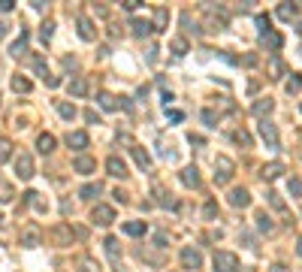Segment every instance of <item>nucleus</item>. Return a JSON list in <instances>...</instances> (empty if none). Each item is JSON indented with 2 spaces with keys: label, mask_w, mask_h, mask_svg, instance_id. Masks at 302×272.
I'll return each mask as SVG.
<instances>
[{
  "label": "nucleus",
  "mask_w": 302,
  "mask_h": 272,
  "mask_svg": "<svg viewBox=\"0 0 302 272\" xmlns=\"http://www.w3.org/2000/svg\"><path fill=\"white\" fill-rule=\"evenodd\" d=\"M212 266H215V272H236L239 269V257L233 251H215Z\"/></svg>",
  "instance_id": "f257e3e1"
},
{
  "label": "nucleus",
  "mask_w": 302,
  "mask_h": 272,
  "mask_svg": "<svg viewBox=\"0 0 302 272\" xmlns=\"http://www.w3.org/2000/svg\"><path fill=\"white\" fill-rule=\"evenodd\" d=\"M233 170H236V164H233L230 157H224V154L215 157V182H218V185H227V182L233 179Z\"/></svg>",
  "instance_id": "f03ea898"
},
{
  "label": "nucleus",
  "mask_w": 302,
  "mask_h": 272,
  "mask_svg": "<svg viewBox=\"0 0 302 272\" xmlns=\"http://www.w3.org/2000/svg\"><path fill=\"white\" fill-rule=\"evenodd\" d=\"M30 67H33V73H36V76H39L48 88H57V85H61V79L48 73V67H45V61H42V55H33V58H30Z\"/></svg>",
  "instance_id": "7ed1b4c3"
},
{
  "label": "nucleus",
  "mask_w": 302,
  "mask_h": 272,
  "mask_svg": "<svg viewBox=\"0 0 302 272\" xmlns=\"http://www.w3.org/2000/svg\"><path fill=\"white\" fill-rule=\"evenodd\" d=\"M73 236H79V233H73V227L70 224H54L51 230H48V239L54 242V245H73Z\"/></svg>",
  "instance_id": "20e7f679"
},
{
  "label": "nucleus",
  "mask_w": 302,
  "mask_h": 272,
  "mask_svg": "<svg viewBox=\"0 0 302 272\" xmlns=\"http://www.w3.org/2000/svg\"><path fill=\"white\" fill-rule=\"evenodd\" d=\"M112 221H115V209H112V206L97 203V206H94V212H91V224H97V227H109Z\"/></svg>",
  "instance_id": "39448f33"
},
{
  "label": "nucleus",
  "mask_w": 302,
  "mask_h": 272,
  "mask_svg": "<svg viewBox=\"0 0 302 272\" xmlns=\"http://www.w3.org/2000/svg\"><path fill=\"white\" fill-rule=\"evenodd\" d=\"M257 130H260V139H263L269 148H278V127H275L269 118H263V121L257 124Z\"/></svg>",
  "instance_id": "423d86ee"
},
{
  "label": "nucleus",
  "mask_w": 302,
  "mask_h": 272,
  "mask_svg": "<svg viewBox=\"0 0 302 272\" xmlns=\"http://www.w3.org/2000/svg\"><path fill=\"white\" fill-rule=\"evenodd\" d=\"M76 30H79V36H82L85 42H94V39H97V27H94V21H91L88 15H79V18H76Z\"/></svg>",
  "instance_id": "0eeeda50"
},
{
  "label": "nucleus",
  "mask_w": 302,
  "mask_h": 272,
  "mask_svg": "<svg viewBox=\"0 0 302 272\" xmlns=\"http://www.w3.org/2000/svg\"><path fill=\"white\" fill-rule=\"evenodd\" d=\"M15 176L24 179V182L33 176V157H30V154H18V157H15Z\"/></svg>",
  "instance_id": "6e6552de"
},
{
  "label": "nucleus",
  "mask_w": 302,
  "mask_h": 272,
  "mask_svg": "<svg viewBox=\"0 0 302 272\" xmlns=\"http://www.w3.org/2000/svg\"><path fill=\"white\" fill-rule=\"evenodd\" d=\"M230 206L233 209H248L251 206V191L248 188H233L230 191Z\"/></svg>",
  "instance_id": "1a4fd4ad"
},
{
  "label": "nucleus",
  "mask_w": 302,
  "mask_h": 272,
  "mask_svg": "<svg viewBox=\"0 0 302 272\" xmlns=\"http://www.w3.org/2000/svg\"><path fill=\"white\" fill-rule=\"evenodd\" d=\"M182 263H185V269H200L203 266V254L188 245V248H182Z\"/></svg>",
  "instance_id": "9d476101"
},
{
  "label": "nucleus",
  "mask_w": 302,
  "mask_h": 272,
  "mask_svg": "<svg viewBox=\"0 0 302 272\" xmlns=\"http://www.w3.org/2000/svg\"><path fill=\"white\" fill-rule=\"evenodd\" d=\"M88 142H91V139H88V133H85V130H70V133H67V145H70V148H76V151H85V148H88Z\"/></svg>",
  "instance_id": "9b49d317"
},
{
  "label": "nucleus",
  "mask_w": 302,
  "mask_h": 272,
  "mask_svg": "<svg viewBox=\"0 0 302 272\" xmlns=\"http://www.w3.org/2000/svg\"><path fill=\"white\" fill-rule=\"evenodd\" d=\"M73 170H76V173H82V176H91V173L97 170V160H94V157H88V154H79V157L73 160Z\"/></svg>",
  "instance_id": "f8f14e48"
},
{
  "label": "nucleus",
  "mask_w": 302,
  "mask_h": 272,
  "mask_svg": "<svg viewBox=\"0 0 302 272\" xmlns=\"http://www.w3.org/2000/svg\"><path fill=\"white\" fill-rule=\"evenodd\" d=\"M106 170H109V176H115V179H127V164L121 160V157H109L106 160Z\"/></svg>",
  "instance_id": "ddd939ff"
},
{
  "label": "nucleus",
  "mask_w": 302,
  "mask_h": 272,
  "mask_svg": "<svg viewBox=\"0 0 302 272\" xmlns=\"http://www.w3.org/2000/svg\"><path fill=\"white\" fill-rule=\"evenodd\" d=\"M182 182H185V188H194V191H197V188L203 185V182H200V170H197L194 164L185 167V170H182Z\"/></svg>",
  "instance_id": "4468645a"
},
{
  "label": "nucleus",
  "mask_w": 302,
  "mask_h": 272,
  "mask_svg": "<svg viewBox=\"0 0 302 272\" xmlns=\"http://www.w3.org/2000/svg\"><path fill=\"white\" fill-rule=\"evenodd\" d=\"M272 109H275V100H272V97H263V100H257V103L251 106V112H254V115H257L260 121H263V118H266V115H269Z\"/></svg>",
  "instance_id": "2eb2a0df"
},
{
  "label": "nucleus",
  "mask_w": 302,
  "mask_h": 272,
  "mask_svg": "<svg viewBox=\"0 0 302 272\" xmlns=\"http://www.w3.org/2000/svg\"><path fill=\"white\" fill-rule=\"evenodd\" d=\"M54 145H57V139H54L51 133H39V136H36V151H39V154H51Z\"/></svg>",
  "instance_id": "dca6fc26"
},
{
  "label": "nucleus",
  "mask_w": 302,
  "mask_h": 272,
  "mask_svg": "<svg viewBox=\"0 0 302 272\" xmlns=\"http://www.w3.org/2000/svg\"><path fill=\"white\" fill-rule=\"evenodd\" d=\"M281 173H284V164H281V160H272V164H263V167H260V176H263L266 182L278 179Z\"/></svg>",
  "instance_id": "f3484780"
},
{
  "label": "nucleus",
  "mask_w": 302,
  "mask_h": 272,
  "mask_svg": "<svg viewBox=\"0 0 302 272\" xmlns=\"http://www.w3.org/2000/svg\"><path fill=\"white\" fill-rule=\"evenodd\" d=\"M154 197H157V206H163V209H178V203L172 200V194H166L163 185H154Z\"/></svg>",
  "instance_id": "a211bd4d"
},
{
  "label": "nucleus",
  "mask_w": 302,
  "mask_h": 272,
  "mask_svg": "<svg viewBox=\"0 0 302 272\" xmlns=\"http://www.w3.org/2000/svg\"><path fill=\"white\" fill-rule=\"evenodd\" d=\"M260 42H263V45H266L269 51H278V48L284 45V36H281L278 30H269L266 36H260Z\"/></svg>",
  "instance_id": "6ab92c4d"
},
{
  "label": "nucleus",
  "mask_w": 302,
  "mask_h": 272,
  "mask_svg": "<svg viewBox=\"0 0 302 272\" xmlns=\"http://www.w3.org/2000/svg\"><path fill=\"white\" fill-rule=\"evenodd\" d=\"M266 67H269V79H281V76H287V67H284V61H281L278 55H272Z\"/></svg>",
  "instance_id": "aec40b11"
},
{
  "label": "nucleus",
  "mask_w": 302,
  "mask_h": 272,
  "mask_svg": "<svg viewBox=\"0 0 302 272\" xmlns=\"http://www.w3.org/2000/svg\"><path fill=\"white\" fill-rule=\"evenodd\" d=\"M130 154H133V160H136V167H139L142 173H148V170H151V157H148V151H142L139 145H133V148H130Z\"/></svg>",
  "instance_id": "412c9836"
},
{
  "label": "nucleus",
  "mask_w": 302,
  "mask_h": 272,
  "mask_svg": "<svg viewBox=\"0 0 302 272\" xmlns=\"http://www.w3.org/2000/svg\"><path fill=\"white\" fill-rule=\"evenodd\" d=\"M100 194H103V185H100V182H88V185L79 188V197H82V200H97Z\"/></svg>",
  "instance_id": "4be33fe9"
},
{
  "label": "nucleus",
  "mask_w": 302,
  "mask_h": 272,
  "mask_svg": "<svg viewBox=\"0 0 302 272\" xmlns=\"http://www.w3.org/2000/svg\"><path fill=\"white\" fill-rule=\"evenodd\" d=\"M299 12H302V3H281L278 6V18H284V21H293Z\"/></svg>",
  "instance_id": "5701e85b"
},
{
  "label": "nucleus",
  "mask_w": 302,
  "mask_h": 272,
  "mask_svg": "<svg viewBox=\"0 0 302 272\" xmlns=\"http://www.w3.org/2000/svg\"><path fill=\"white\" fill-rule=\"evenodd\" d=\"M27 39H30V33H27V30H21V36L9 45V55H12V58H21V55L27 51Z\"/></svg>",
  "instance_id": "b1692460"
},
{
  "label": "nucleus",
  "mask_w": 302,
  "mask_h": 272,
  "mask_svg": "<svg viewBox=\"0 0 302 272\" xmlns=\"http://www.w3.org/2000/svg\"><path fill=\"white\" fill-rule=\"evenodd\" d=\"M169 48H172V55L182 58V55L191 51V42H188V36H172V39H169Z\"/></svg>",
  "instance_id": "393cba45"
},
{
  "label": "nucleus",
  "mask_w": 302,
  "mask_h": 272,
  "mask_svg": "<svg viewBox=\"0 0 302 272\" xmlns=\"http://www.w3.org/2000/svg\"><path fill=\"white\" fill-rule=\"evenodd\" d=\"M67 88H70V94H73V97H85L91 85H88V79H85V76H79V79H73Z\"/></svg>",
  "instance_id": "a878e982"
},
{
  "label": "nucleus",
  "mask_w": 302,
  "mask_h": 272,
  "mask_svg": "<svg viewBox=\"0 0 302 272\" xmlns=\"http://www.w3.org/2000/svg\"><path fill=\"white\" fill-rule=\"evenodd\" d=\"M254 221H257V230H260V233H266V236H272V233H275V224H272V218H269L266 212H257V218H254Z\"/></svg>",
  "instance_id": "bb28decb"
},
{
  "label": "nucleus",
  "mask_w": 302,
  "mask_h": 272,
  "mask_svg": "<svg viewBox=\"0 0 302 272\" xmlns=\"http://www.w3.org/2000/svg\"><path fill=\"white\" fill-rule=\"evenodd\" d=\"M130 27H133V33H136V36H148V33L154 30V24H151V21H145V18H133V21H130Z\"/></svg>",
  "instance_id": "cd10ccee"
},
{
  "label": "nucleus",
  "mask_w": 302,
  "mask_h": 272,
  "mask_svg": "<svg viewBox=\"0 0 302 272\" xmlns=\"http://www.w3.org/2000/svg\"><path fill=\"white\" fill-rule=\"evenodd\" d=\"M182 27H185V33H194V36H200V33H203V27L191 18V12H182Z\"/></svg>",
  "instance_id": "c85d7f7f"
},
{
  "label": "nucleus",
  "mask_w": 302,
  "mask_h": 272,
  "mask_svg": "<svg viewBox=\"0 0 302 272\" xmlns=\"http://www.w3.org/2000/svg\"><path fill=\"white\" fill-rule=\"evenodd\" d=\"M12 91H15V94H30L33 85H30V79H24V76H12Z\"/></svg>",
  "instance_id": "c756f323"
},
{
  "label": "nucleus",
  "mask_w": 302,
  "mask_h": 272,
  "mask_svg": "<svg viewBox=\"0 0 302 272\" xmlns=\"http://www.w3.org/2000/svg\"><path fill=\"white\" fill-rule=\"evenodd\" d=\"M39 239H42V236H39V230H36V227H27V230L21 233V242H24L27 248H36V245H39Z\"/></svg>",
  "instance_id": "7c9ffc66"
},
{
  "label": "nucleus",
  "mask_w": 302,
  "mask_h": 272,
  "mask_svg": "<svg viewBox=\"0 0 302 272\" xmlns=\"http://www.w3.org/2000/svg\"><path fill=\"white\" fill-rule=\"evenodd\" d=\"M166 21H169L166 6H157V9H154V30H166Z\"/></svg>",
  "instance_id": "2f4dec72"
},
{
  "label": "nucleus",
  "mask_w": 302,
  "mask_h": 272,
  "mask_svg": "<svg viewBox=\"0 0 302 272\" xmlns=\"http://www.w3.org/2000/svg\"><path fill=\"white\" fill-rule=\"evenodd\" d=\"M57 115H61L64 121H73V118H76L79 112H76V106H73V103H67V100H61V103H57Z\"/></svg>",
  "instance_id": "473e14b6"
},
{
  "label": "nucleus",
  "mask_w": 302,
  "mask_h": 272,
  "mask_svg": "<svg viewBox=\"0 0 302 272\" xmlns=\"http://www.w3.org/2000/svg\"><path fill=\"white\" fill-rule=\"evenodd\" d=\"M97 100H100V106H103L106 112L118 109V97H112V94H106V91H100V94H97Z\"/></svg>",
  "instance_id": "72a5a7b5"
},
{
  "label": "nucleus",
  "mask_w": 302,
  "mask_h": 272,
  "mask_svg": "<svg viewBox=\"0 0 302 272\" xmlns=\"http://www.w3.org/2000/svg\"><path fill=\"white\" fill-rule=\"evenodd\" d=\"M124 233H127V236H142V233H145V221H127V224H124Z\"/></svg>",
  "instance_id": "f704fd0d"
},
{
  "label": "nucleus",
  "mask_w": 302,
  "mask_h": 272,
  "mask_svg": "<svg viewBox=\"0 0 302 272\" xmlns=\"http://www.w3.org/2000/svg\"><path fill=\"white\" fill-rule=\"evenodd\" d=\"M284 88H287V94H299V91H302V76H299V73H290V79H287Z\"/></svg>",
  "instance_id": "c9c22d12"
},
{
  "label": "nucleus",
  "mask_w": 302,
  "mask_h": 272,
  "mask_svg": "<svg viewBox=\"0 0 302 272\" xmlns=\"http://www.w3.org/2000/svg\"><path fill=\"white\" fill-rule=\"evenodd\" d=\"M254 24H257V30H260V36H266V33L272 30V21H269V15H263V12H260L257 18H254Z\"/></svg>",
  "instance_id": "e433bc0d"
},
{
  "label": "nucleus",
  "mask_w": 302,
  "mask_h": 272,
  "mask_svg": "<svg viewBox=\"0 0 302 272\" xmlns=\"http://www.w3.org/2000/svg\"><path fill=\"white\" fill-rule=\"evenodd\" d=\"M103 245H106V254H109L112 260H118V257H121V248H118V239H115V236H109Z\"/></svg>",
  "instance_id": "4c0bfd02"
},
{
  "label": "nucleus",
  "mask_w": 302,
  "mask_h": 272,
  "mask_svg": "<svg viewBox=\"0 0 302 272\" xmlns=\"http://www.w3.org/2000/svg\"><path fill=\"white\" fill-rule=\"evenodd\" d=\"M24 197H27V203H30V206H33V209H36V212H45V203H42V200H39V194H36V191H27V194H24Z\"/></svg>",
  "instance_id": "58836bf2"
},
{
  "label": "nucleus",
  "mask_w": 302,
  "mask_h": 272,
  "mask_svg": "<svg viewBox=\"0 0 302 272\" xmlns=\"http://www.w3.org/2000/svg\"><path fill=\"white\" fill-rule=\"evenodd\" d=\"M9 157H12V142L3 136V139H0V164H6Z\"/></svg>",
  "instance_id": "ea45409f"
},
{
  "label": "nucleus",
  "mask_w": 302,
  "mask_h": 272,
  "mask_svg": "<svg viewBox=\"0 0 302 272\" xmlns=\"http://www.w3.org/2000/svg\"><path fill=\"white\" fill-rule=\"evenodd\" d=\"M233 139H236L242 148H251V133H248V130H236V133H233Z\"/></svg>",
  "instance_id": "a19ab883"
},
{
  "label": "nucleus",
  "mask_w": 302,
  "mask_h": 272,
  "mask_svg": "<svg viewBox=\"0 0 302 272\" xmlns=\"http://www.w3.org/2000/svg\"><path fill=\"white\" fill-rule=\"evenodd\" d=\"M39 36H42V42H48V39L54 36V21H45L42 30H39Z\"/></svg>",
  "instance_id": "79ce46f5"
},
{
  "label": "nucleus",
  "mask_w": 302,
  "mask_h": 272,
  "mask_svg": "<svg viewBox=\"0 0 302 272\" xmlns=\"http://www.w3.org/2000/svg\"><path fill=\"white\" fill-rule=\"evenodd\" d=\"M203 121H206V127H218V115L212 112V109H203V115H200Z\"/></svg>",
  "instance_id": "37998d69"
},
{
  "label": "nucleus",
  "mask_w": 302,
  "mask_h": 272,
  "mask_svg": "<svg viewBox=\"0 0 302 272\" xmlns=\"http://www.w3.org/2000/svg\"><path fill=\"white\" fill-rule=\"evenodd\" d=\"M266 197H269V203H272V206H275V209H278V212H284V200H281V197H278V194H275V191H269V194H266Z\"/></svg>",
  "instance_id": "c03bdc74"
},
{
  "label": "nucleus",
  "mask_w": 302,
  "mask_h": 272,
  "mask_svg": "<svg viewBox=\"0 0 302 272\" xmlns=\"http://www.w3.org/2000/svg\"><path fill=\"white\" fill-rule=\"evenodd\" d=\"M79 272H100V266H97L94 260H88V257H85V260L79 263Z\"/></svg>",
  "instance_id": "a18cd8bd"
},
{
  "label": "nucleus",
  "mask_w": 302,
  "mask_h": 272,
  "mask_svg": "<svg viewBox=\"0 0 302 272\" xmlns=\"http://www.w3.org/2000/svg\"><path fill=\"white\" fill-rule=\"evenodd\" d=\"M203 215H206L209 221H212V218H218V206H215V203H206V206H203Z\"/></svg>",
  "instance_id": "49530a36"
},
{
  "label": "nucleus",
  "mask_w": 302,
  "mask_h": 272,
  "mask_svg": "<svg viewBox=\"0 0 302 272\" xmlns=\"http://www.w3.org/2000/svg\"><path fill=\"white\" fill-rule=\"evenodd\" d=\"M166 115H169V121H175V124L185 121V112H182V109H166Z\"/></svg>",
  "instance_id": "de8ad7c7"
},
{
  "label": "nucleus",
  "mask_w": 302,
  "mask_h": 272,
  "mask_svg": "<svg viewBox=\"0 0 302 272\" xmlns=\"http://www.w3.org/2000/svg\"><path fill=\"white\" fill-rule=\"evenodd\" d=\"M290 194H293V197H302V182L299 179H290Z\"/></svg>",
  "instance_id": "09e8293b"
},
{
  "label": "nucleus",
  "mask_w": 302,
  "mask_h": 272,
  "mask_svg": "<svg viewBox=\"0 0 302 272\" xmlns=\"http://www.w3.org/2000/svg\"><path fill=\"white\" fill-rule=\"evenodd\" d=\"M139 3H142V0H124V3H121V6H124V9H127V12H133V9H139Z\"/></svg>",
  "instance_id": "8fccbe9b"
},
{
  "label": "nucleus",
  "mask_w": 302,
  "mask_h": 272,
  "mask_svg": "<svg viewBox=\"0 0 302 272\" xmlns=\"http://www.w3.org/2000/svg\"><path fill=\"white\" fill-rule=\"evenodd\" d=\"M118 100H121V103H118V106H121V109H124V112H133V103H130V97H118Z\"/></svg>",
  "instance_id": "3c124183"
},
{
  "label": "nucleus",
  "mask_w": 302,
  "mask_h": 272,
  "mask_svg": "<svg viewBox=\"0 0 302 272\" xmlns=\"http://www.w3.org/2000/svg\"><path fill=\"white\" fill-rule=\"evenodd\" d=\"M15 9V0H0V12H12Z\"/></svg>",
  "instance_id": "603ef678"
},
{
  "label": "nucleus",
  "mask_w": 302,
  "mask_h": 272,
  "mask_svg": "<svg viewBox=\"0 0 302 272\" xmlns=\"http://www.w3.org/2000/svg\"><path fill=\"white\" fill-rule=\"evenodd\" d=\"M85 118H88V121H91V124H100V115H97V112H94V109H88V112H85Z\"/></svg>",
  "instance_id": "864d4df0"
},
{
  "label": "nucleus",
  "mask_w": 302,
  "mask_h": 272,
  "mask_svg": "<svg viewBox=\"0 0 302 272\" xmlns=\"http://www.w3.org/2000/svg\"><path fill=\"white\" fill-rule=\"evenodd\" d=\"M154 245H157V248H166V233H157V236H154Z\"/></svg>",
  "instance_id": "5fc2aeb1"
},
{
  "label": "nucleus",
  "mask_w": 302,
  "mask_h": 272,
  "mask_svg": "<svg viewBox=\"0 0 302 272\" xmlns=\"http://www.w3.org/2000/svg\"><path fill=\"white\" fill-rule=\"evenodd\" d=\"M157 61V45H148V64H154Z\"/></svg>",
  "instance_id": "6e6d98bb"
},
{
  "label": "nucleus",
  "mask_w": 302,
  "mask_h": 272,
  "mask_svg": "<svg viewBox=\"0 0 302 272\" xmlns=\"http://www.w3.org/2000/svg\"><path fill=\"white\" fill-rule=\"evenodd\" d=\"M242 64H245V67H254V64H257V55H245Z\"/></svg>",
  "instance_id": "4d7b16f0"
},
{
  "label": "nucleus",
  "mask_w": 302,
  "mask_h": 272,
  "mask_svg": "<svg viewBox=\"0 0 302 272\" xmlns=\"http://www.w3.org/2000/svg\"><path fill=\"white\" fill-rule=\"evenodd\" d=\"M188 142H191V145H206V139H203V136H194V133L188 136Z\"/></svg>",
  "instance_id": "13d9d810"
},
{
  "label": "nucleus",
  "mask_w": 302,
  "mask_h": 272,
  "mask_svg": "<svg viewBox=\"0 0 302 272\" xmlns=\"http://www.w3.org/2000/svg\"><path fill=\"white\" fill-rule=\"evenodd\" d=\"M272 272H293V269H287L284 263H272Z\"/></svg>",
  "instance_id": "bf43d9fd"
},
{
  "label": "nucleus",
  "mask_w": 302,
  "mask_h": 272,
  "mask_svg": "<svg viewBox=\"0 0 302 272\" xmlns=\"http://www.w3.org/2000/svg\"><path fill=\"white\" fill-rule=\"evenodd\" d=\"M6 30H9V24H6V21H3V18H0V39H3V36H6Z\"/></svg>",
  "instance_id": "052dcab7"
},
{
  "label": "nucleus",
  "mask_w": 302,
  "mask_h": 272,
  "mask_svg": "<svg viewBox=\"0 0 302 272\" xmlns=\"http://www.w3.org/2000/svg\"><path fill=\"white\" fill-rule=\"evenodd\" d=\"M296 33H299V36H302V21H299V24H296Z\"/></svg>",
  "instance_id": "680f3d73"
},
{
  "label": "nucleus",
  "mask_w": 302,
  "mask_h": 272,
  "mask_svg": "<svg viewBox=\"0 0 302 272\" xmlns=\"http://www.w3.org/2000/svg\"><path fill=\"white\" fill-rule=\"evenodd\" d=\"M296 251H299V254H302V236H299V245H296Z\"/></svg>",
  "instance_id": "e2e57ef3"
}]
</instances>
